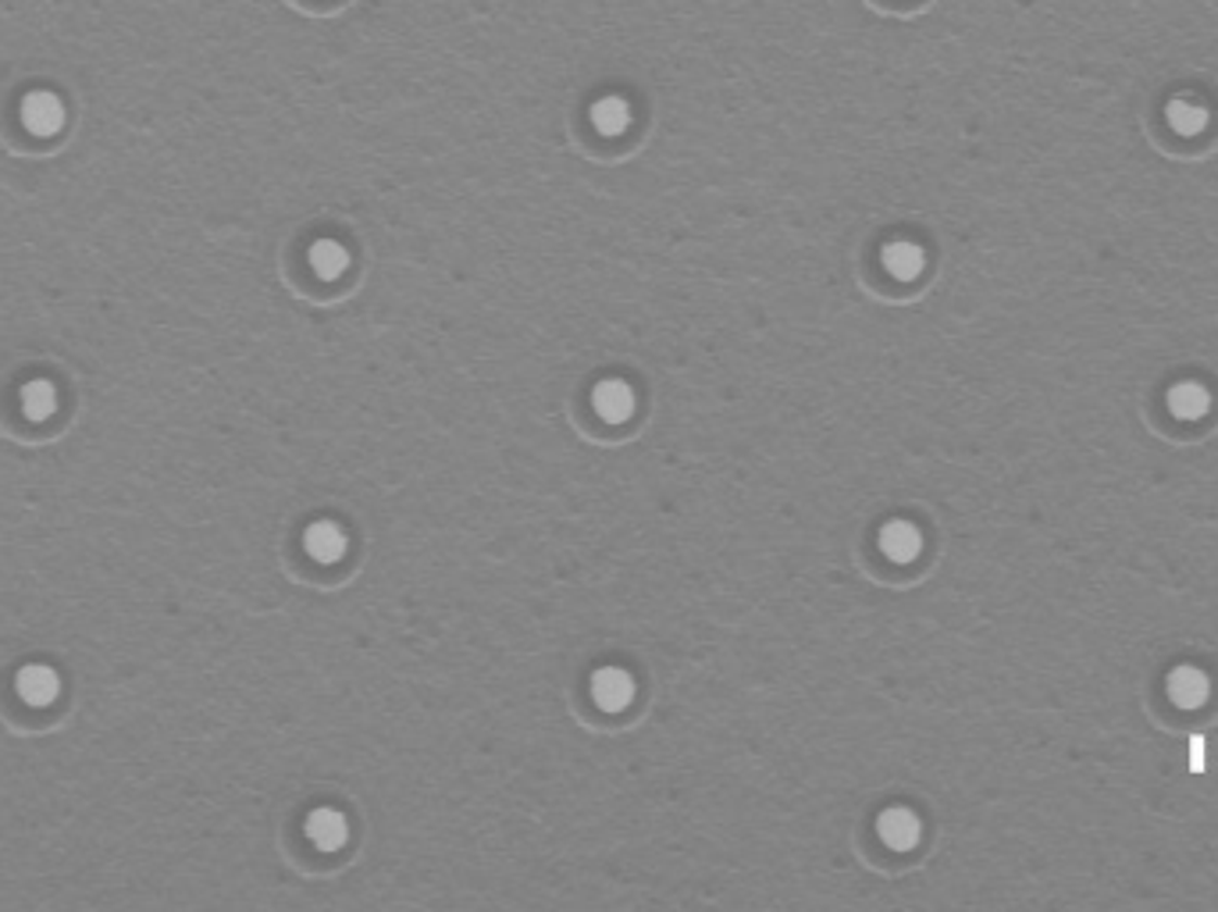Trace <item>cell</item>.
Returning <instances> with one entry per match:
<instances>
[{
    "label": "cell",
    "instance_id": "1",
    "mask_svg": "<svg viewBox=\"0 0 1218 912\" xmlns=\"http://www.w3.org/2000/svg\"><path fill=\"white\" fill-rule=\"evenodd\" d=\"M18 114H22V125L40 139L58 136L64 122H68V108H64V100L54 89H33V93H25Z\"/></svg>",
    "mask_w": 1218,
    "mask_h": 912
},
{
    "label": "cell",
    "instance_id": "2",
    "mask_svg": "<svg viewBox=\"0 0 1218 912\" xmlns=\"http://www.w3.org/2000/svg\"><path fill=\"white\" fill-rule=\"evenodd\" d=\"M635 677L624 666H602L592 674V702L602 713H620L635 702Z\"/></svg>",
    "mask_w": 1218,
    "mask_h": 912
},
{
    "label": "cell",
    "instance_id": "3",
    "mask_svg": "<svg viewBox=\"0 0 1218 912\" xmlns=\"http://www.w3.org/2000/svg\"><path fill=\"white\" fill-rule=\"evenodd\" d=\"M592 407H595V414L606 421V425H624V421L635 417L638 396H635V389L624 378H606V382L595 385Z\"/></svg>",
    "mask_w": 1218,
    "mask_h": 912
},
{
    "label": "cell",
    "instance_id": "4",
    "mask_svg": "<svg viewBox=\"0 0 1218 912\" xmlns=\"http://www.w3.org/2000/svg\"><path fill=\"white\" fill-rule=\"evenodd\" d=\"M15 691L25 705H50L61 696V674L47 663H29L15 674Z\"/></svg>",
    "mask_w": 1218,
    "mask_h": 912
},
{
    "label": "cell",
    "instance_id": "5",
    "mask_svg": "<svg viewBox=\"0 0 1218 912\" xmlns=\"http://www.w3.org/2000/svg\"><path fill=\"white\" fill-rule=\"evenodd\" d=\"M306 838L317 852H339L346 841H350V820H346L339 809H314L306 816Z\"/></svg>",
    "mask_w": 1218,
    "mask_h": 912
},
{
    "label": "cell",
    "instance_id": "6",
    "mask_svg": "<svg viewBox=\"0 0 1218 912\" xmlns=\"http://www.w3.org/2000/svg\"><path fill=\"white\" fill-rule=\"evenodd\" d=\"M303 549L306 557L317 563H339L350 549V538L339 528L336 521H314L311 528L303 532Z\"/></svg>",
    "mask_w": 1218,
    "mask_h": 912
},
{
    "label": "cell",
    "instance_id": "7",
    "mask_svg": "<svg viewBox=\"0 0 1218 912\" xmlns=\"http://www.w3.org/2000/svg\"><path fill=\"white\" fill-rule=\"evenodd\" d=\"M588 118H592L599 136L613 139V136H624L627 128H631L635 114H631V104H627L624 97H602L592 104V111H588Z\"/></svg>",
    "mask_w": 1218,
    "mask_h": 912
},
{
    "label": "cell",
    "instance_id": "8",
    "mask_svg": "<svg viewBox=\"0 0 1218 912\" xmlns=\"http://www.w3.org/2000/svg\"><path fill=\"white\" fill-rule=\"evenodd\" d=\"M18 400H22V414L29 417V421H47V417H54L58 414V385L54 382H47V378H33V382H25L22 385V392H18Z\"/></svg>",
    "mask_w": 1218,
    "mask_h": 912
},
{
    "label": "cell",
    "instance_id": "9",
    "mask_svg": "<svg viewBox=\"0 0 1218 912\" xmlns=\"http://www.w3.org/2000/svg\"><path fill=\"white\" fill-rule=\"evenodd\" d=\"M306 257H311L314 275L325 282H336L350 272V250H346L339 239H317Z\"/></svg>",
    "mask_w": 1218,
    "mask_h": 912
},
{
    "label": "cell",
    "instance_id": "10",
    "mask_svg": "<svg viewBox=\"0 0 1218 912\" xmlns=\"http://www.w3.org/2000/svg\"><path fill=\"white\" fill-rule=\"evenodd\" d=\"M877 830L883 845H891V849H913L919 838V820L908 813V809H888V813L880 816Z\"/></svg>",
    "mask_w": 1218,
    "mask_h": 912
},
{
    "label": "cell",
    "instance_id": "11",
    "mask_svg": "<svg viewBox=\"0 0 1218 912\" xmlns=\"http://www.w3.org/2000/svg\"><path fill=\"white\" fill-rule=\"evenodd\" d=\"M919 532L913 528V524H905V521H891L888 528L880 532V549L888 552L891 560H897V563H905V560H913L916 552H919Z\"/></svg>",
    "mask_w": 1218,
    "mask_h": 912
},
{
    "label": "cell",
    "instance_id": "12",
    "mask_svg": "<svg viewBox=\"0 0 1218 912\" xmlns=\"http://www.w3.org/2000/svg\"><path fill=\"white\" fill-rule=\"evenodd\" d=\"M883 264H888V272L894 278H916L922 267V250L913 247V242H891V247L883 250Z\"/></svg>",
    "mask_w": 1218,
    "mask_h": 912
}]
</instances>
